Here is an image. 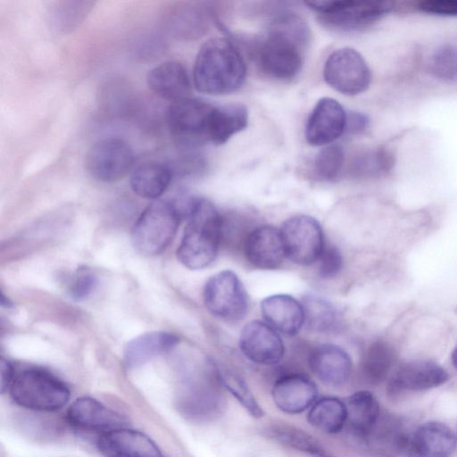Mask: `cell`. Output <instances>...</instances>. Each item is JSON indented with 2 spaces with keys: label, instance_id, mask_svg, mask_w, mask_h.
<instances>
[{
  "label": "cell",
  "instance_id": "1",
  "mask_svg": "<svg viewBox=\"0 0 457 457\" xmlns=\"http://www.w3.org/2000/svg\"><path fill=\"white\" fill-rule=\"evenodd\" d=\"M309 38V28L301 17L292 12L278 15L255 47L258 67L272 79L288 80L295 78L301 71L303 50Z\"/></svg>",
  "mask_w": 457,
  "mask_h": 457
},
{
  "label": "cell",
  "instance_id": "2",
  "mask_svg": "<svg viewBox=\"0 0 457 457\" xmlns=\"http://www.w3.org/2000/svg\"><path fill=\"white\" fill-rule=\"evenodd\" d=\"M179 208L187 225L177 250L178 259L190 270L204 269L218 254L223 219L211 202L201 197L187 198Z\"/></svg>",
  "mask_w": 457,
  "mask_h": 457
},
{
  "label": "cell",
  "instance_id": "3",
  "mask_svg": "<svg viewBox=\"0 0 457 457\" xmlns=\"http://www.w3.org/2000/svg\"><path fill=\"white\" fill-rule=\"evenodd\" d=\"M220 371L210 361L186 369L179 379L175 405L186 420L204 423L219 419L227 407Z\"/></svg>",
  "mask_w": 457,
  "mask_h": 457
},
{
  "label": "cell",
  "instance_id": "4",
  "mask_svg": "<svg viewBox=\"0 0 457 457\" xmlns=\"http://www.w3.org/2000/svg\"><path fill=\"white\" fill-rule=\"evenodd\" d=\"M245 75V61L229 40L212 38L199 49L193 69L194 85L199 92L230 94L241 87Z\"/></svg>",
  "mask_w": 457,
  "mask_h": 457
},
{
  "label": "cell",
  "instance_id": "5",
  "mask_svg": "<svg viewBox=\"0 0 457 457\" xmlns=\"http://www.w3.org/2000/svg\"><path fill=\"white\" fill-rule=\"evenodd\" d=\"M18 405L39 411H54L69 402L67 386L41 368H28L17 373L9 389Z\"/></svg>",
  "mask_w": 457,
  "mask_h": 457
},
{
  "label": "cell",
  "instance_id": "6",
  "mask_svg": "<svg viewBox=\"0 0 457 457\" xmlns=\"http://www.w3.org/2000/svg\"><path fill=\"white\" fill-rule=\"evenodd\" d=\"M180 216V210L174 203L154 201L133 227L131 240L134 247L145 255L161 253L172 241Z\"/></svg>",
  "mask_w": 457,
  "mask_h": 457
},
{
  "label": "cell",
  "instance_id": "7",
  "mask_svg": "<svg viewBox=\"0 0 457 457\" xmlns=\"http://www.w3.org/2000/svg\"><path fill=\"white\" fill-rule=\"evenodd\" d=\"M306 4L317 12L324 26L345 32L370 27L394 5L392 2L380 0L310 1Z\"/></svg>",
  "mask_w": 457,
  "mask_h": 457
},
{
  "label": "cell",
  "instance_id": "8",
  "mask_svg": "<svg viewBox=\"0 0 457 457\" xmlns=\"http://www.w3.org/2000/svg\"><path fill=\"white\" fill-rule=\"evenodd\" d=\"M213 109L212 104L190 96L172 102L166 114L171 135L184 146L210 142Z\"/></svg>",
  "mask_w": 457,
  "mask_h": 457
},
{
  "label": "cell",
  "instance_id": "9",
  "mask_svg": "<svg viewBox=\"0 0 457 457\" xmlns=\"http://www.w3.org/2000/svg\"><path fill=\"white\" fill-rule=\"evenodd\" d=\"M203 297L207 310L223 320L238 321L247 312L245 288L232 270H221L211 277L204 287Z\"/></svg>",
  "mask_w": 457,
  "mask_h": 457
},
{
  "label": "cell",
  "instance_id": "10",
  "mask_svg": "<svg viewBox=\"0 0 457 457\" xmlns=\"http://www.w3.org/2000/svg\"><path fill=\"white\" fill-rule=\"evenodd\" d=\"M324 79L331 87L346 96H356L368 89L371 71L362 55L350 47L329 54L323 69Z\"/></svg>",
  "mask_w": 457,
  "mask_h": 457
},
{
  "label": "cell",
  "instance_id": "11",
  "mask_svg": "<svg viewBox=\"0 0 457 457\" xmlns=\"http://www.w3.org/2000/svg\"><path fill=\"white\" fill-rule=\"evenodd\" d=\"M280 232L289 260L302 266L318 262L325 244L322 228L314 218L307 215L291 217L283 223Z\"/></svg>",
  "mask_w": 457,
  "mask_h": 457
},
{
  "label": "cell",
  "instance_id": "12",
  "mask_svg": "<svg viewBox=\"0 0 457 457\" xmlns=\"http://www.w3.org/2000/svg\"><path fill=\"white\" fill-rule=\"evenodd\" d=\"M133 150L122 139L107 137L96 142L86 155V169L96 179L115 182L123 179L132 169Z\"/></svg>",
  "mask_w": 457,
  "mask_h": 457
},
{
  "label": "cell",
  "instance_id": "13",
  "mask_svg": "<svg viewBox=\"0 0 457 457\" xmlns=\"http://www.w3.org/2000/svg\"><path fill=\"white\" fill-rule=\"evenodd\" d=\"M239 347L251 361L266 366L279 362L285 353L284 344L278 332L260 320H253L243 328Z\"/></svg>",
  "mask_w": 457,
  "mask_h": 457
},
{
  "label": "cell",
  "instance_id": "14",
  "mask_svg": "<svg viewBox=\"0 0 457 457\" xmlns=\"http://www.w3.org/2000/svg\"><path fill=\"white\" fill-rule=\"evenodd\" d=\"M347 113L333 98L320 99L305 127V137L312 145H325L337 140L345 130Z\"/></svg>",
  "mask_w": 457,
  "mask_h": 457
},
{
  "label": "cell",
  "instance_id": "15",
  "mask_svg": "<svg viewBox=\"0 0 457 457\" xmlns=\"http://www.w3.org/2000/svg\"><path fill=\"white\" fill-rule=\"evenodd\" d=\"M448 378L446 370L435 361H409L399 365L393 372L387 388L391 394L423 391L445 384Z\"/></svg>",
  "mask_w": 457,
  "mask_h": 457
},
{
  "label": "cell",
  "instance_id": "16",
  "mask_svg": "<svg viewBox=\"0 0 457 457\" xmlns=\"http://www.w3.org/2000/svg\"><path fill=\"white\" fill-rule=\"evenodd\" d=\"M247 261L261 270H275L286 256L280 229L262 225L252 230L245 241Z\"/></svg>",
  "mask_w": 457,
  "mask_h": 457
},
{
  "label": "cell",
  "instance_id": "17",
  "mask_svg": "<svg viewBox=\"0 0 457 457\" xmlns=\"http://www.w3.org/2000/svg\"><path fill=\"white\" fill-rule=\"evenodd\" d=\"M271 395L274 403L280 411L288 414H298L316 402L318 388L306 375L294 373L277 379Z\"/></svg>",
  "mask_w": 457,
  "mask_h": 457
},
{
  "label": "cell",
  "instance_id": "18",
  "mask_svg": "<svg viewBox=\"0 0 457 457\" xmlns=\"http://www.w3.org/2000/svg\"><path fill=\"white\" fill-rule=\"evenodd\" d=\"M66 419L72 427L103 434L126 425L121 415L89 396L75 400L67 410Z\"/></svg>",
  "mask_w": 457,
  "mask_h": 457
},
{
  "label": "cell",
  "instance_id": "19",
  "mask_svg": "<svg viewBox=\"0 0 457 457\" xmlns=\"http://www.w3.org/2000/svg\"><path fill=\"white\" fill-rule=\"evenodd\" d=\"M97 447L104 457H163L150 437L125 428L102 434Z\"/></svg>",
  "mask_w": 457,
  "mask_h": 457
},
{
  "label": "cell",
  "instance_id": "20",
  "mask_svg": "<svg viewBox=\"0 0 457 457\" xmlns=\"http://www.w3.org/2000/svg\"><path fill=\"white\" fill-rule=\"evenodd\" d=\"M309 365L322 383L332 386L344 385L352 372L349 354L333 344H323L314 348L309 357Z\"/></svg>",
  "mask_w": 457,
  "mask_h": 457
},
{
  "label": "cell",
  "instance_id": "21",
  "mask_svg": "<svg viewBox=\"0 0 457 457\" xmlns=\"http://www.w3.org/2000/svg\"><path fill=\"white\" fill-rule=\"evenodd\" d=\"M261 310L271 328L287 336L297 334L304 324L303 304L288 295L267 296L261 303Z\"/></svg>",
  "mask_w": 457,
  "mask_h": 457
},
{
  "label": "cell",
  "instance_id": "22",
  "mask_svg": "<svg viewBox=\"0 0 457 457\" xmlns=\"http://www.w3.org/2000/svg\"><path fill=\"white\" fill-rule=\"evenodd\" d=\"M146 82L155 95L171 103L189 97L191 91L186 69L175 61H167L151 69Z\"/></svg>",
  "mask_w": 457,
  "mask_h": 457
},
{
  "label": "cell",
  "instance_id": "23",
  "mask_svg": "<svg viewBox=\"0 0 457 457\" xmlns=\"http://www.w3.org/2000/svg\"><path fill=\"white\" fill-rule=\"evenodd\" d=\"M411 444L420 457H451L455 450L456 437L446 425L428 421L415 430Z\"/></svg>",
  "mask_w": 457,
  "mask_h": 457
},
{
  "label": "cell",
  "instance_id": "24",
  "mask_svg": "<svg viewBox=\"0 0 457 457\" xmlns=\"http://www.w3.org/2000/svg\"><path fill=\"white\" fill-rule=\"evenodd\" d=\"M346 425L359 442L380 417L377 398L369 391L361 390L349 395L345 401Z\"/></svg>",
  "mask_w": 457,
  "mask_h": 457
},
{
  "label": "cell",
  "instance_id": "25",
  "mask_svg": "<svg viewBox=\"0 0 457 457\" xmlns=\"http://www.w3.org/2000/svg\"><path fill=\"white\" fill-rule=\"evenodd\" d=\"M179 342L177 336L162 331L142 334L128 343L124 351L127 368H137L154 357L172 349Z\"/></svg>",
  "mask_w": 457,
  "mask_h": 457
},
{
  "label": "cell",
  "instance_id": "26",
  "mask_svg": "<svg viewBox=\"0 0 457 457\" xmlns=\"http://www.w3.org/2000/svg\"><path fill=\"white\" fill-rule=\"evenodd\" d=\"M268 438L308 457H336L308 432L287 424H273L264 430Z\"/></svg>",
  "mask_w": 457,
  "mask_h": 457
},
{
  "label": "cell",
  "instance_id": "27",
  "mask_svg": "<svg viewBox=\"0 0 457 457\" xmlns=\"http://www.w3.org/2000/svg\"><path fill=\"white\" fill-rule=\"evenodd\" d=\"M172 179L170 169L160 162H151L137 166L130 176V187L140 197L156 199L169 187Z\"/></svg>",
  "mask_w": 457,
  "mask_h": 457
},
{
  "label": "cell",
  "instance_id": "28",
  "mask_svg": "<svg viewBox=\"0 0 457 457\" xmlns=\"http://www.w3.org/2000/svg\"><path fill=\"white\" fill-rule=\"evenodd\" d=\"M248 123L247 108L238 103L214 106L210 142L215 145L226 143L232 136L245 129Z\"/></svg>",
  "mask_w": 457,
  "mask_h": 457
},
{
  "label": "cell",
  "instance_id": "29",
  "mask_svg": "<svg viewBox=\"0 0 457 457\" xmlns=\"http://www.w3.org/2000/svg\"><path fill=\"white\" fill-rule=\"evenodd\" d=\"M359 443L372 450L396 452L408 445L409 437L398 420L380 416Z\"/></svg>",
  "mask_w": 457,
  "mask_h": 457
},
{
  "label": "cell",
  "instance_id": "30",
  "mask_svg": "<svg viewBox=\"0 0 457 457\" xmlns=\"http://www.w3.org/2000/svg\"><path fill=\"white\" fill-rule=\"evenodd\" d=\"M304 324L311 331L333 333L339 329L342 319L337 308L326 299L307 295L303 299Z\"/></svg>",
  "mask_w": 457,
  "mask_h": 457
},
{
  "label": "cell",
  "instance_id": "31",
  "mask_svg": "<svg viewBox=\"0 0 457 457\" xmlns=\"http://www.w3.org/2000/svg\"><path fill=\"white\" fill-rule=\"evenodd\" d=\"M307 419L312 426L323 432L338 433L346 425L345 403L337 397L320 398L311 406Z\"/></svg>",
  "mask_w": 457,
  "mask_h": 457
},
{
  "label": "cell",
  "instance_id": "32",
  "mask_svg": "<svg viewBox=\"0 0 457 457\" xmlns=\"http://www.w3.org/2000/svg\"><path fill=\"white\" fill-rule=\"evenodd\" d=\"M394 361L395 353L387 343H372L367 348L361 362L363 379L370 385L380 384L390 373Z\"/></svg>",
  "mask_w": 457,
  "mask_h": 457
},
{
  "label": "cell",
  "instance_id": "33",
  "mask_svg": "<svg viewBox=\"0 0 457 457\" xmlns=\"http://www.w3.org/2000/svg\"><path fill=\"white\" fill-rule=\"evenodd\" d=\"M395 155L386 147H378L359 154L353 160L349 171L357 178H378L389 172Z\"/></svg>",
  "mask_w": 457,
  "mask_h": 457
},
{
  "label": "cell",
  "instance_id": "34",
  "mask_svg": "<svg viewBox=\"0 0 457 457\" xmlns=\"http://www.w3.org/2000/svg\"><path fill=\"white\" fill-rule=\"evenodd\" d=\"M344 162L343 147L337 144L328 145L319 152L314 160V175L320 180H334L339 176Z\"/></svg>",
  "mask_w": 457,
  "mask_h": 457
},
{
  "label": "cell",
  "instance_id": "35",
  "mask_svg": "<svg viewBox=\"0 0 457 457\" xmlns=\"http://www.w3.org/2000/svg\"><path fill=\"white\" fill-rule=\"evenodd\" d=\"M220 376L225 389L234 395L252 417L258 419L264 415L244 378L230 370L220 371Z\"/></svg>",
  "mask_w": 457,
  "mask_h": 457
},
{
  "label": "cell",
  "instance_id": "36",
  "mask_svg": "<svg viewBox=\"0 0 457 457\" xmlns=\"http://www.w3.org/2000/svg\"><path fill=\"white\" fill-rule=\"evenodd\" d=\"M430 73L444 81L457 79V47L452 44H443L436 47L429 58Z\"/></svg>",
  "mask_w": 457,
  "mask_h": 457
},
{
  "label": "cell",
  "instance_id": "37",
  "mask_svg": "<svg viewBox=\"0 0 457 457\" xmlns=\"http://www.w3.org/2000/svg\"><path fill=\"white\" fill-rule=\"evenodd\" d=\"M174 23L179 34L184 37H197L208 28L209 13L205 8L198 5L184 6L179 10Z\"/></svg>",
  "mask_w": 457,
  "mask_h": 457
},
{
  "label": "cell",
  "instance_id": "38",
  "mask_svg": "<svg viewBox=\"0 0 457 457\" xmlns=\"http://www.w3.org/2000/svg\"><path fill=\"white\" fill-rule=\"evenodd\" d=\"M319 275L323 278H332L341 270L343 259L336 246H325L319 260Z\"/></svg>",
  "mask_w": 457,
  "mask_h": 457
},
{
  "label": "cell",
  "instance_id": "39",
  "mask_svg": "<svg viewBox=\"0 0 457 457\" xmlns=\"http://www.w3.org/2000/svg\"><path fill=\"white\" fill-rule=\"evenodd\" d=\"M96 277L90 270H80L71 282L69 291L71 298L80 301L87 298L95 289Z\"/></svg>",
  "mask_w": 457,
  "mask_h": 457
},
{
  "label": "cell",
  "instance_id": "40",
  "mask_svg": "<svg viewBox=\"0 0 457 457\" xmlns=\"http://www.w3.org/2000/svg\"><path fill=\"white\" fill-rule=\"evenodd\" d=\"M418 9L434 15L457 16V0H425L419 3Z\"/></svg>",
  "mask_w": 457,
  "mask_h": 457
},
{
  "label": "cell",
  "instance_id": "41",
  "mask_svg": "<svg viewBox=\"0 0 457 457\" xmlns=\"http://www.w3.org/2000/svg\"><path fill=\"white\" fill-rule=\"evenodd\" d=\"M369 117L360 112H351L346 117L345 130L352 134H360L364 132L369 127Z\"/></svg>",
  "mask_w": 457,
  "mask_h": 457
},
{
  "label": "cell",
  "instance_id": "42",
  "mask_svg": "<svg viewBox=\"0 0 457 457\" xmlns=\"http://www.w3.org/2000/svg\"><path fill=\"white\" fill-rule=\"evenodd\" d=\"M0 374L1 393L4 394L6 391L10 389L16 374L14 372L13 366L12 365V363L3 357L1 358L0 361Z\"/></svg>",
  "mask_w": 457,
  "mask_h": 457
},
{
  "label": "cell",
  "instance_id": "43",
  "mask_svg": "<svg viewBox=\"0 0 457 457\" xmlns=\"http://www.w3.org/2000/svg\"><path fill=\"white\" fill-rule=\"evenodd\" d=\"M451 360H452L453 365L457 370V345L455 346V348L453 349V351L452 353Z\"/></svg>",
  "mask_w": 457,
  "mask_h": 457
}]
</instances>
